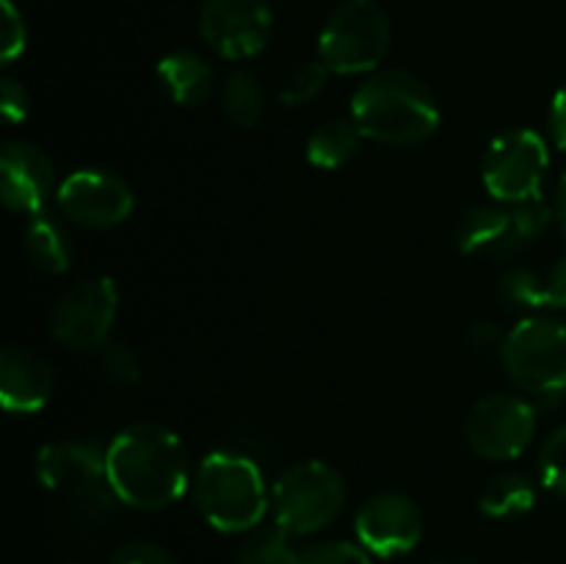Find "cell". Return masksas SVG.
<instances>
[{"label":"cell","instance_id":"3","mask_svg":"<svg viewBox=\"0 0 566 564\" xmlns=\"http://www.w3.org/2000/svg\"><path fill=\"white\" fill-rule=\"evenodd\" d=\"M352 119L365 138L407 147L426 142L440 127V105L420 77L381 70L354 92Z\"/></svg>","mask_w":566,"mask_h":564},{"label":"cell","instance_id":"24","mask_svg":"<svg viewBox=\"0 0 566 564\" xmlns=\"http://www.w3.org/2000/svg\"><path fill=\"white\" fill-rule=\"evenodd\" d=\"M326 77H329V66L324 61H302V64L293 66L285 75L280 86V100L285 105H304L310 100L318 97L326 86Z\"/></svg>","mask_w":566,"mask_h":564},{"label":"cell","instance_id":"23","mask_svg":"<svg viewBox=\"0 0 566 564\" xmlns=\"http://www.w3.org/2000/svg\"><path fill=\"white\" fill-rule=\"evenodd\" d=\"M497 296L503 299V304L514 310H534L545 307L547 304V291L545 280H542L536 271L523 269V265H514L497 282Z\"/></svg>","mask_w":566,"mask_h":564},{"label":"cell","instance_id":"16","mask_svg":"<svg viewBox=\"0 0 566 564\" xmlns=\"http://www.w3.org/2000/svg\"><path fill=\"white\" fill-rule=\"evenodd\" d=\"M457 243L464 254H481V258H512L525 247L517 219L512 208L497 205H475L459 219Z\"/></svg>","mask_w":566,"mask_h":564},{"label":"cell","instance_id":"11","mask_svg":"<svg viewBox=\"0 0 566 564\" xmlns=\"http://www.w3.org/2000/svg\"><path fill=\"white\" fill-rule=\"evenodd\" d=\"M274 14L269 0H205L199 14L202 39L232 61L252 59L269 44Z\"/></svg>","mask_w":566,"mask_h":564},{"label":"cell","instance_id":"30","mask_svg":"<svg viewBox=\"0 0 566 564\" xmlns=\"http://www.w3.org/2000/svg\"><path fill=\"white\" fill-rule=\"evenodd\" d=\"M111 564H177V562L164 545H158V542L133 540V542H125L122 547H116V553L111 556Z\"/></svg>","mask_w":566,"mask_h":564},{"label":"cell","instance_id":"7","mask_svg":"<svg viewBox=\"0 0 566 564\" xmlns=\"http://www.w3.org/2000/svg\"><path fill=\"white\" fill-rule=\"evenodd\" d=\"M346 503V481L321 459L293 464L280 476L271 492L276 525L293 536L315 534L340 514Z\"/></svg>","mask_w":566,"mask_h":564},{"label":"cell","instance_id":"33","mask_svg":"<svg viewBox=\"0 0 566 564\" xmlns=\"http://www.w3.org/2000/svg\"><path fill=\"white\" fill-rule=\"evenodd\" d=\"M470 341H473V346L481 348V352H492V348H503V341H506V337L497 332L495 324H475L473 330H470Z\"/></svg>","mask_w":566,"mask_h":564},{"label":"cell","instance_id":"31","mask_svg":"<svg viewBox=\"0 0 566 564\" xmlns=\"http://www.w3.org/2000/svg\"><path fill=\"white\" fill-rule=\"evenodd\" d=\"M0 111H3L9 125H17V122L25 119L28 92L22 88V83L11 81V77H3V83H0Z\"/></svg>","mask_w":566,"mask_h":564},{"label":"cell","instance_id":"22","mask_svg":"<svg viewBox=\"0 0 566 564\" xmlns=\"http://www.w3.org/2000/svg\"><path fill=\"white\" fill-rule=\"evenodd\" d=\"M282 525H265V529H252L249 540L241 545L238 564H296L298 551L291 542Z\"/></svg>","mask_w":566,"mask_h":564},{"label":"cell","instance_id":"36","mask_svg":"<svg viewBox=\"0 0 566 564\" xmlns=\"http://www.w3.org/2000/svg\"><path fill=\"white\" fill-rule=\"evenodd\" d=\"M437 564H459V562H437Z\"/></svg>","mask_w":566,"mask_h":564},{"label":"cell","instance_id":"27","mask_svg":"<svg viewBox=\"0 0 566 564\" xmlns=\"http://www.w3.org/2000/svg\"><path fill=\"white\" fill-rule=\"evenodd\" d=\"M103 370L111 382L116 385H136L144 374L142 357L133 352L130 346H122V343H111L103 348Z\"/></svg>","mask_w":566,"mask_h":564},{"label":"cell","instance_id":"21","mask_svg":"<svg viewBox=\"0 0 566 564\" xmlns=\"http://www.w3.org/2000/svg\"><path fill=\"white\" fill-rule=\"evenodd\" d=\"M221 103L238 127H254L265 114V88L252 72H232L221 88Z\"/></svg>","mask_w":566,"mask_h":564},{"label":"cell","instance_id":"34","mask_svg":"<svg viewBox=\"0 0 566 564\" xmlns=\"http://www.w3.org/2000/svg\"><path fill=\"white\" fill-rule=\"evenodd\" d=\"M551 125H553V136H556V144L562 149H566V86L558 88L556 100H553Z\"/></svg>","mask_w":566,"mask_h":564},{"label":"cell","instance_id":"37","mask_svg":"<svg viewBox=\"0 0 566 564\" xmlns=\"http://www.w3.org/2000/svg\"><path fill=\"white\" fill-rule=\"evenodd\" d=\"M61 564H81V562H61Z\"/></svg>","mask_w":566,"mask_h":564},{"label":"cell","instance_id":"20","mask_svg":"<svg viewBox=\"0 0 566 564\" xmlns=\"http://www.w3.org/2000/svg\"><path fill=\"white\" fill-rule=\"evenodd\" d=\"M536 503V490L523 473H501L481 490L479 506L490 518H517L531 512Z\"/></svg>","mask_w":566,"mask_h":564},{"label":"cell","instance_id":"4","mask_svg":"<svg viewBox=\"0 0 566 564\" xmlns=\"http://www.w3.org/2000/svg\"><path fill=\"white\" fill-rule=\"evenodd\" d=\"M193 498L213 529L238 534L258 529L271 506L263 473L249 457L216 451L193 473Z\"/></svg>","mask_w":566,"mask_h":564},{"label":"cell","instance_id":"12","mask_svg":"<svg viewBox=\"0 0 566 564\" xmlns=\"http://www.w3.org/2000/svg\"><path fill=\"white\" fill-rule=\"evenodd\" d=\"M66 219L94 230L122 224L136 208L133 188L119 175L105 169H77L55 191Z\"/></svg>","mask_w":566,"mask_h":564},{"label":"cell","instance_id":"13","mask_svg":"<svg viewBox=\"0 0 566 564\" xmlns=\"http://www.w3.org/2000/svg\"><path fill=\"white\" fill-rule=\"evenodd\" d=\"M354 529H357L359 545L370 556H403L423 536V514H420L418 503L409 495L396 490H385L370 495L359 506Z\"/></svg>","mask_w":566,"mask_h":564},{"label":"cell","instance_id":"17","mask_svg":"<svg viewBox=\"0 0 566 564\" xmlns=\"http://www.w3.org/2000/svg\"><path fill=\"white\" fill-rule=\"evenodd\" d=\"M158 81L164 92L186 108L208 103L216 88V75L210 64L191 50H175V53L164 55V61L158 64Z\"/></svg>","mask_w":566,"mask_h":564},{"label":"cell","instance_id":"8","mask_svg":"<svg viewBox=\"0 0 566 564\" xmlns=\"http://www.w3.org/2000/svg\"><path fill=\"white\" fill-rule=\"evenodd\" d=\"M119 310V291L111 276H86L66 288L50 313V332L75 352L108 346L111 326Z\"/></svg>","mask_w":566,"mask_h":564},{"label":"cell","instance_id":"25","mask_svg":"<svg viewBox=\"0 0 566 564\" xmlns=\"http://www.w3.org/2000/svg\"><path fill=\"white\" fill-rule=\"evenodd\" d=\"M542 484L566 498V420L545 440L539 453Z\"/></svg>","mask_w":566,"mask_h":564},{"label":"cell","instance_id":"6","mask_svg":"<svg viewBox=\"0 0 566 564\" xmlns=\"http://www.w3.org/2000/svg\"><path fill=\"white\" fill-rule=\"evenodd\" d=\"M501 359L512 382L534 396L566 393V321L534 315L506 335Z\"/></svg>","mask_w":566,"mask_h":564},{"label":"cell","instance_id":"28","mask_svg":"<svg viewBox=\"0 0 566 564\" xmlns=\"http://www.w3.org/2000/svg\"><path fill=\"white\" fill-rule=\"evenodd\" d=\"M512 210H514V219H517L520 232H523V238L528 243L534 241L536 236H542L553 219V208L542 197L525 199V202L512 205Z\"/></svg>","mask_w":566,"mask_h":564},{"label":"cell","instance_id":"1","mask_svg":"<svg viewBox=\"0 0 566 564\" xmlns=\"http://www.w3.org/2000/svg\"><path fill=\"white\" fill-rule=\"evenodd\" d=\"M111 484L133 509H164L191 484V457L180 435L158 424H136L105 451Z\"/></svg>","mask_w":566,"mask_h":564},{"label":"cell","instance_id":"9","mask_svg":"<svg viewBox=\"0 0 566 564\" xmlns=\"http://www.w3.org/2000/svg\"><path fill=\"white\" fill-rule=\"evenodd\" d=\"M547 166H551V153L545 138L536 130L520 127V130L501 133L486 147L481 177L492 197L506 205H517L539 197Z\"/></svg>","mask_w":566,"mask_h":564},{"label":"cell","instance_id":"32","mask_svg":"<svg viewBox=\"0 0 566 564\" xmlns=\"http://www.w3.org/2000/svg\"><path fill=\"white\" fill-rule=\"evenodd\" d=\"M545 291L551 307H566V254L545 276Z\"/></svg>","mask_w":566,"mask_h":564},{"label":"cell","instance_id":"14","mask_svg":"<svg viewBox=\"0 0 566 564\" xmlns=\"http://www.w3.org/2000/svg\"><path fill=\"white\" fill-rule=\"evenodd\" d=\"M55 188L53 160L25 138H11L0 149V194L11 210L39 213Z\"/></svg>","mask_w":566,"mask_h":564},{"label":"cell","instance_id":"10","mask_svg":"<svg viewBox=\"0 0 566 564\" xmlns=\"http://www.w3.org/2000/svg\"><path fill=\"white\" fill-rule=\"evenodd\" d=\"M536 431V409L525 398L495 393L470 409L468 435L470 448L484 459H514L531 446Z\"/></svg>","mask_w":566,"mask_h":564},{"label":"cell","instance_id":"18","mask_svg":"<svg viewBox=\"0 0 566 564\" xmlns=\"http://www.w3.org/2000/svg\"><path fill=\"white\" fill-rule=\"evenodd\" d=\"M25 254L39 271L44 274H64L72 263V241L70 232L64 230L55 216H50L48 210H39L28 219L25 236Z\"/></svg>","mask_w":566,"mask_h":564},{"label":"cell","instance_id":"19","mask_svg":"<svg viewBox=\"0 0 566 564\" xmlns=\"http://www.w3.org/2000/svg\"><path fill=\"white\" fill-rule=\"evenodd\" d=\"M363 130L354 119H329L321 122L307 138V158L318 169H337L357 155Z\"/></svg>","mask_w":566,"mask_h":564},{"label":"cell","instance_id":"5","mask_svg":"<svg viewBox=\"0 0 566 564\" xmlns=\"http://www.w3.org/2000/svg\"><path fill=\"white\" fill-rule=\"evenodd\" d=\"M390 20L376 0H346L332 11L318 36V55L329 72L359 75L385 61Z\"/></svg>","mask_w":566,"mask_h":564},{"label":"cell","instance_id":"15","mask_svg":"<svg viewBox=\"0 0 566 564\" xmlns=\"http://www.w3.org/2000/svg\"><path fill=\"white\" fill-rule=\"evenodd\" d=\"M55 376L48 359L25 346H6L0 354V398L9 412H36L50 401Z\"/></svg>","mask_w":566,"mask_h":564},{"label":"cell","instance_id":"29","mask_svg":"<svg viewBox=\"0 0 566 564\" xmlns=\"http://www.w3.org/2000/svg\"><path fill=\"white\" fill-rule=\"evenodd\" d=\"M0 36H3L0 39V59H3V64H11L25 50L28 39L25 20H22L11 0H3V31H0Z\"/></svg>","mask_w":566,"mask_h":564},{"label":"cell","instance_id":"35","mask_svg":"<svg viewBox=\"0 0 566 564\" xmlns=\"http://www.w3.org/2000/svg\"><path fill=\"white\" fill-rule=\"evenodd\" d=\"M553 216H556V221L566 232V175L558 180V186H556V197H553Z\"/></svg>","mask_w":566,"mask_h":564},{"label":"cell","instance_id":"26","mask_svg":"<svg viewBox=\"0 0 566 564\" xmlns=\"http://www.w3.org/2000/svg\"><path fill=\"white\" fill-rule=\"evenodd\" d=\"M296 564H374L363 545L346 540H326L298 551Z\"/></svg>","mask_w":566,"mask_h":564},{"label":"cell","instance_id":"2","mask_svg":"<svg viewBox=\"0 0 566 564\" xmlns=\"http://www.w3.org/2000/svg\"><path fill=\"white\" fill-rule=\"evenodd\" d=\"M36 476L59 498L66 520L83 534L105 529L122 503L111 484L105 451L88 442L61 440L39 448Z\"/></svg>","mask_w":566,"mask_h":564}]
</instances>
